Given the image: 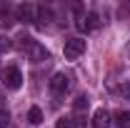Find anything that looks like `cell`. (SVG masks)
<instances>
[{"label":"cell","instance_id":"7a4b0ae2","mask_svg":"<svg viewBox=\"0 0 130 128\" xmlns=\"http://www.w3.org/2000/svg\"><path fill=\"white\" fill-rule=\"evenodd\" d=\"M65 58L68 60H75V58H80L83 53H85V40L83 38H70V40H65Z\"/></svg>","mask_w":130,"mask_h":128},{"label":"cell","instance_id":"8992f818","mask_svg":"<svg viewBox=\"0 0 130 128\" xmlns=\"http://www.w3.org/2000/svg\"><path fill=\"white\" fill-rule=\"evenodd\" d=\"M50 91L58 93V96L65 93V91H68V75H65V73H55V75L50 78Z\"/></svg>","mask_w":130,"mask_h":128},{"label":"cell","instance_id":"8fae6325","mask_svg":"<svg viewBox=\"0 0 130 128\" xmlns=\"http://www.w3.org/2000/svg\"><path fill=\"white\" fill-rule=\"evenodd\" d=\"M73 108H75V113H83V111H88V98H85V96L75 98V103H73Z\"/></svg>","mask_w":130,"mask_h":128},{"label":"cell","instance_id":"30bf717a","mask_svg":"<svg viewBox=\"0 0 130 128\" xmlns=\"http://www.w3.org/2000/svg\"><path fill=\"white\" fill-rule=\"evenodd\" d=\"M28 121H30L32 126H38V123H40V121H43V111H40V108H38V106H32L30 111H28Z\"/></svg>","mask_w":130,"mask_h":128},{"label":"cell","instance_id":"6da1fadb","mask_svg":"<svg viewBox=\"0 0 130 128\" xmlns=\"http://www.w3.org/2000/svg\"><path fill=\"white\" fill-rule=\"evenodd\" d=\"M18 45H20V50H23V53H25V55L30 58L32 63L48 60V50L43 48V45H40L38 40H32V38H20V43H18Z\"/></svg>","mask_w":130,"mask_h":128},{"label":"cell","instance_id":"4fadbf2b","mask_svg":"<svg viewBox=\"0 0 130 128\" xmlns=\"http://www.w3.org/2000/svg\"><path fill=\"white\" fill-rule=\"evenodd\" d=\"M8 48H10V40H8L5 35H0V53H5Z\"/></svg>","mask_w":130,"mask_h":128},{"label":"cell","instance_id":"3957f363","mask_svg":"<svg viewBox=\"0 0 130 128\" xmlns=\"http://www.w3.org/2000/svg\"><path fill=\"white\" fill-rule=\"evenodd\" d=\"M3 83H5L8 88L18 91V88L23 85V75H20V70H18V68H5V73H3Z\"/></svg>","mask_w":130,"mask_h":128},{"label":"cell","instance_id":"5bb4252c","mask_svg":"<svg viewBox=\"0 0 130 128\" xmlns=\"http://www.w3.org/2000/svg\"><path fill=\"white\" fill-rule=\"evenodd\" d=\"M8 121H10L8 111H0V128H5V126H8Z\"/></svg>","mask_w":130,"mask_h":128},{"label":"cell","instance_id":"52a82bcc","mask_svg":"<svg viewBox=\"0 0 130 128\" xmlns=\"http://www.w3.org/2000/svg\"><path fill=\"white\" fill-rule=\"evenodd\" d=\"M93 128H110V116H108L105 108L95 111V116H93Z\"/></svg>","mask_w":130,"mask_h":128},{"label":"cell","instance_id":"5b68a950","mask_svg":"<svg viewBox=\"0 0 130 128\" xmlns=\"http://www.w3.org/2000/svg\"><path fill=\"white\" fill-rule=\"evenodd\" d=\"M35 5H30V3H23V5H18L15 8V15L18 20H23V23H35Z\"/></svg>","mask_w":130,"mask_h":128},{"label":"cell","instance_id":"7c38bea8","mask_svg":"<svg viewBox=\"0 0 130 128\" xmlns=\"http://www.w3.org/2000/svg\"><path fill=\"white\" fill-rule=\"evenodd\" d=\"M55 128H73V121H70V118H60Z\"/></svg>","mask_w":130,"mask_h":128},{"label":"cell","instance_id":"277c9868","mask_svg":"<svg viewBox=\"0 0 130 128\" xmlns=\"http://www.w3.org/2000/svg\"><path fill=\"white\" fill-rule=\"evenodd\" d=\"M75 25H78V30L90 33V30H98V28H100V18H98L95 13H90V15H83Z\"/></svg>","mask_w":130,"mask_h":128},{"label":"cell","instance_id":"ba28073f","mask_svg":"<svg viewBox=\"0 0 130 128\" xmlns=\"http://www.w3.org/2000/svg\"><path fill=\"white\" fill-rule=\"evenodd\" d=\"M35 20H38L40 25L50 23V20H53V10H50V8H45V5H38V10H35Z\"/></svg>","mask_w":130,"mask_h":128},{"label":"cell","instance_id":"9c48e42d","mask_svg":"<svg viewBox=\"0 0 130 128\" xmlns=\"http://www.w3.org/2000/svg\"><path fill=\"white\" fill-rule=\"evenodd\" d=\"M115 126L118 128H130V111H120L115 116Z\"/></svg>","mask_w":130,"mask_h":128}]
</instances>
